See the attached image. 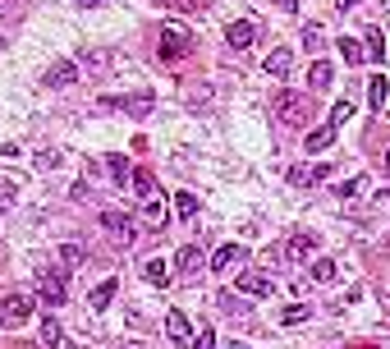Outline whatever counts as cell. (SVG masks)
Masks as SVG:
<instances>
[{
    "label": "cell",
    "mask_w": 390,
    "mask_h": 349,
    "mask_svg": "<svg viewBox=\"0 0 390 349\" xmlns=\"http://www.w3.org/2000/svg\"><path fill=\"white\" fill-rule=\"evenodd\" d=\"M174 207H179V216H184V221L198 216V198H193V193H179V198H174Z\"/></svg>",
    "instance_id": "obj_28"
},
{
    "label": "cell",
    "mask_w": 390,
    "mask_h": 349,
    "mask_svg": "<svg viewBox=\"0 0 390 349\" xmlns=\"http://www.w3.org/2000/svg\"><path fill=\"white\" fill-rule=\"evenodd\" d=\"M174 9H184V14H193V9H207V0H174Z\"/></svg>",
    "instance_id": "obj_36"
},
{
    "label": "cell",
    "mask_w": 390,
    "mask_h": 349,
    "mask_svg": "<svg viewBox=\"0 0 390 349\" xmlns=\"http://www.w3.org/2000/svg\"><path fill=\"white\" fill-rule=\"evenodd\" d=\"M189 51H193V28L184 18H170L161 28V60H184Z\"/></svg>",
    "instance_id": "obj_1"
},
{
    "label": "cell",
    "mask_w": 390,
    "mask_h": 349,
    "mask_svg": "<svg viewBox=\"0 0 390 349\" xmlns=\"http://www.w3.org/2000/svg\"><path fill=\"white\" fill-rule=\"evenodd\" d=\"M312 280H321V285L335 280V262H330V257H312Z\"/></svg>",
    "instance_id": "obj_25"
},
{
    "label": "cell",
    "mask_w": 390,
    "mask_h": 349,
    "mask_svg": "<svg viewBox=\"0 0 390 349\" xmlns=\"http://www.w3.org/2000/svg\"><path fill=\"white\" fill-rule=\"evenodd\" d=\"M202 267H207V248H202V244L179 248V271H184V276H198Z\"/></svg>",
    "instance_id": "obj_9"
},
{
    "label": "cell",
    "mask_w": 390,
    "mask_h": 349,
    "mask_svg": "<svg viewBox=\"0 0 390 349\" xmlns=\"http://www.w3.org/2000/svg\"><path fill=\"white\" fill-rule=\"evenodd\" d=\"M96 226H101L115 244H133V239H138L133 216H129V211H120V207H101V211H96Z\"/></svg>",
    "instance_id": "obj_2"
},
{
    "label": "cell",
    "mask_w": 390,
    "mask_h": 349,
    "mask_svg": "<svg viewBox=\"0 0 390 349\" xmlns=\"http://www.w3.org/2000/svg\"><path fill=\"white\" fill-rule=\"evenodd\" d=\"M303 46L321 55V28H317V23H312V28H303Z\"/></svg>",
    "instance_id": "obj_30"
},
{
    "label": "cell",
    "mask_w": 390,
    "mask_h": 349,
    "mask_svg": "<svg viewBox=\"0 0 390 349\" xmlns=\"http://www.w3.org/2000/svg\"><path fill=\"white\" fill-rule=\"evenodd\" d=\"M330 143H335V129H330V124H321V129H312L308 138H303V148H308V152H326Z\"/></svg>",
    "instance_id": "obj_17"
},
{
    "label": "cell",
    "mask_w": 390,
    "mask_h": 349,
    "mask_svg": "<svg viewBox=\"0 0 390 349\" xmlns=\"http://www.w3.org/2000/svg\"><path fill=\"white\" fill-rule=\"evenodd\" d=\"M23 322H33V294H23V289L0 294V326H23Z\"/></svg>",
    "instance_id": "obj_4"
},
{
    "label": "cell",
    "mask_w": 390,
    "mask_h": 349,
    "mask_svg": "<svg viewBox=\"0 0 390 349\" xmlns=\"http://www.w3.org/2000/svg\"><path fill=\"white\" fill-rule=\"evenodd\" d=\"M37 299L42 304H65L69 299V271L65 267H42V276H37Z\"/></svg>",
    "instance_id": "obj_3"
},
{
    "label": "cell",
    "mask_w": 390,
    "mask_h": 349,
    "mask_svg": "<svg viewBox=\"0 0 390 349\" xmlns=\"http://www.w3.org/2000/svg\"><path fill=\"white\" fill-rule=\"evenodd\" d=\"M0 51H5V37H0Z\"/></svg>",
    "instance_id": "obj_42"
},
{
    "label": "cell",
    "mask_w": 390,
    "mask_h": 349,
    "mask_svg": "<svg viewBox=\"0 0 390 349\" xmlns=\"http://www.w3.org/2000/svg\"><path fill=\"white\" fill-rule=\"evenodd\" d=\"M23 349H33V345H23Z\"/></svg>",
    "instance_id": "obj_43"
},
{
    "label": "cell",
    "mask_w": 390,
    "mask_h": 349,
    "mask_svg": "<svg viewBox=\"0 0 390 349\" xmlns=\"http://www.w3.org/2000/svg\"><path fill=\"white\" fill-rule=\"evenodd\" d=\"M60 257L69 262V267H78V262H83V248H78V244H65V248H60Z\"/></svg>",
    "instance_id": "obj_35"
},
{
    "label": "cell",
    "mask_w": 390,
    "mask_h": 349,
    "mask_svg": "<svg viewBox=\"0 0 390 349\" xmlns=\"http://www.w3.org/2000/svg\"><path fill=\"white\" fill-rule=\"evenodd\" d=\"M289 65H294V55H289V46H276V51L267 55V74H276V79H285Z\"/></svg>",
    "instance_id": "obj_14"
},
{
    "label": "cell",
    "mask_w": 390,
    "mask_h": 349,
    "mask_svg": "<svg viewBox=\"0 0 390 349\" xmlns=\"http://www.w3.org/2000/svg\"><path fill=\"white\" fill-rule=\"evenodd\" d=\"M367 55H372L377 65L386 60V37H381V28H367Z\"/></svg>",
    "instance_id": "obj_22"
},
{
    "label": "cell",
    "mask_w": 390,
    "mask_h": 349,
    "mask_svg": "<svg viewBox=\"0 0 390 349\" xmlns=\"http://www.w3.org/2000/svg\"><path fill=\"white\" fill-rule=\"evenodd\" d=\"M143 221H147V226H165V202H161V198H147V207H143Z\"/></svg>",
    "instance_id": "obj_24"
},
{
    "label": "cell",
    "mask_w": 390,
    "mask_h": 349,
    "mask_svg": "<svg viewBox=\"0 0 390 349\" xmlns=\"http://www.w3.org/2000/svg\"><path fill=\"white\" fill-rule=\"evenodd\" d=\"M312 253H317V239H312V235H289L285 239V257L289 262H308Z\"/></svg>",
    "instance_id": "obj_8"
},
{
    "label": "cell",
    "mask_w": 390,
    "mask_h": 349,
    "mask_svg": "<svg viewBox=\"0 0 390 349\" xmlns=\"http://www.w3.org/2000/svg\"><path fill=\"white\" fill-rule=\"evenodd\" d=\"M106 170H111V174H115V179H120V184H129V174H133L129 157H120V152H111V157H106Z\"/></svg>",
    "instance_id": "obj_18"
},
{
    "label": "cell",
    "mask_w": 390,
    "mask_h": 349,
    "mask_svg": "<svg viewBox=\"0 0 390 349\" xmlns=\"http://www.w3.org/2000/svg\"><path fill=\"white\" fill-rule=\"evenodd\" d=\"M120 349H143V345H120Z\"/></svg>",
    "instance_id": "obj_41"
},
{
    "label": "cell",
    "mask_w": 390,
    "mask_h": 349,
    "mask_svg": "<svg viewBox=\"0 0 390 349\" xmlns=\"http://www.w3.org/2000/svg\"><path fill=\"white\" fill-rule=\"evenodd\" d=\"M165 336H170V340H189V317L170 313V317H165Z\"/></svg>",
    "instance_id": "obj_19"
},
{
    "label": "cell",
    "mask_w": 390,
    "mask_h": 349,
    "mask_svg": "<svg viewBox=\"0 0 390 349\" xmlns=\"http://www.w3.org/2000/svg\"><path fill=\"white\" fill-rule=\"evenodd\" d=\"M234 285H239V294H248V299H271L276 294V280H271L267 271H243Z\"/></svg>",
    "instance_id": "obj_6"
},
{
    "label": "cell",
    "mask_w": 390,
    "mask_h": 349,
    "mask_svg": "<svg viewBox=\"0 0 390 349\" xmlns=\"http://www.w3.org/2000/svg\"><path fill=\"white\" fill-rule=\"evenodd\" d=\"M133 193H138V198H156V184H152L147 170H133Z\"/></svg>",
    "instance_id": "obj_26"
},
{
    "label": "cell",
    "mask_w": 390,
    "mask_h": 349,
    "mask_svg": "<svg viewBox=\"0 0 390 349\" xmlns=\"http://www.w3.org/2000/svg\"><path fill=\"white\" fill-rule=\"evenodd\" d=\"M335 46H340V55H345V60H349V65H358V60H363V46H358V42H354V37H340V42H335Z\"/></svg>",
    "instance_id": "obj_27"
},
{
    "label": "cell",
    "mask_w": 390,
    "mask_h": 349,
    "mask_svg": "<svg viewBox=\"0 0 390 349\" xmlns=\"http://www.w3.org/2000/svg\"><path fill=\"white\" fill-rule=\"evenodd\" d=\"M326 174H330V166H294L289 170V184H294V189H308V184L326 179Z\"/></svg>",
    "instance_id": "obj_11"
},
{
    "label": "cell",
    "mask_w": 390,
    "mask_h": 349,
    "mask_svg": "<svg viewBox=\"0 0 390 349\" xmlns=\"http://www.w3.org/2000/svg\"><path fill=\"white\" fill-rule=\"evenodd\" d=\"M143 276H147V280H156V285H161V280H165V262H161V257H152L147 267H143Z\"/></svg>",
    "instance_id": "obj_29"
},
{
    "label": "cell",
    "mask_w": 390,
    "mask_h": 349,
    "mask_svg": "<svg viewBox=\"0 0 390 349\" xmlns=\"http://www.w3.org/2000/svg\"><path fill=\"white\" fill-rule=\"evenodd\" d=\"M349 115H354V106H349V101H340L335 111H330V129H340V124H345Z\"/></svg>",
    "instance_id": "obj_32"
},
{
    "label": "cell",
    "mask_w": 390,
    "mask_h": 349,
    "mask_svg": "<svg viewBox=\"0 0 390 349\" xmlns=\"http://www.w3.org/2000/svg\"><path fill=\"white\" fill-rule=\"evenodd\" d=\"M330 83H335V70H330V65H326V60L317 55V65L308 70V87H312V92H326Z\"/></svg>",
    "instance_id": "obj_12"
},
{
    "label": "cell",
    "mask_w": 390,
    "mask_h": 349,
    "mask_svg": "<svg viewBox=\"0 0 390 349\" xmlns=\"http://www.w3.org/2000/svg\"><path fill=\"white\" fill-rule=\"evenodd\" d=\"M211 345H216V331H211V326H207V331H198V336H193V349H211Z\"/></svg>",
    "instance_id": "obj_34"
},
{
    "label": "cell",
    "mask_w": 390,
    "mask_h": 349,
    "mask_svg": "<svg viewBox=\"0 0 390 349\" xmlns=\"http://www.w3.org/2000/svg\"><path fill=\"white\" fill-rule=\"evenodd\" d=\"M276 5L285 9V14H294V9H299V0H276Z\"/></svg>",
    "instance_id": "obj_37"
},
{
    "label": "cell",
    "mask_w": 390,
    "mask_h": 349,
    "mask_svg": "<svg viewBox=\"0 0 390 349\" xmlns=\"http://www.w3.org/2000/svg\"><path fill=\"white\" fill-rule=\"evenodd\" d=\"M74 5H78V9H92V5H101V0H74Z\"/></svg>",
    "instance_id": "obj_38"
},
{
    "label": "cell",
    "mask_w": 390,
    "mask_h": 349,
    "mask_svg": "<svg viewBox=\"0 0 390 349\" xmlns=\"http://www.w3.org/2000/svg\"><path fill=\"white\" fill-rule=\"evenodd\" d=\"M83 65H87V74H92V79H106V74H111V51H87Z\"/></svg>",
    "instance_id": "obj_16"
},
{
    "label": "cell",
    "mask_w": 390,
    "mask_h": 349,
    "mask_svg": "<svg viewBox=\"0 0 390 349\" xmlns=\"http://www.w3.org/2000/svg\"><path fill=\"white\" fill-rule=\"evenodd\" d=\"M312 317V308L308 304H294V308H285V313H280V326H303Z\"/></svg>",
    "instance_id": "obj_21"
},
{
    "label": "cell",
    "mask_w": 390,
    "mask_h": 349,
    "mask_svg": "<svg viewBox=\"0 0 390 349\" xmlns=\"http://www.w3.org/2000/svg\"><path fill=\"white\" fill-rule=\"evenodd\" d=\"M60 166V152H37V170H55Z\"/></svg>",
    "instance_id": "obj_33"
},
{
    "label": "cell",
    "mask_w": 390,
    "mask_h": 349,
    "mask_svg": "<svg viewBox=\"0 0 390 349\" xmlns=\"http://www.w3.org/2000/svg\"><path fill=\"white\" fill-rule=\"evenodd\" d=\"M239 257H243V248H239V244H221L216 253H211V271H230V267H239Z\"/></svg>",
    "instance_id": "obj_13"
},
{
    "label": "cell",
    "mask_w": 390,
    "mask_h": 349,
    "mask_svg": "<svg viewBox=\"0 0 390 349\" xmlns=\"http://www.w3.org/2000/svg\"><path fill=\"white\" fill-rule=\"evenodd\" d=\"M225 42L234 46V51H248V46L257 42V23H252V18H234V23L225 28Z\"/></svg>",
    "instance_id": "obj_7"
},
{
    "label": "cell",
    "mask_w": 390,
    "mask_h": 349,
    "mask_svg": "<svg viewBox=\"0 0 390 349\" xmlns=\"http://www.w3.org/2000/svg\"><path fill=\"white\" fill-rule=\"evenodd\" d=\"M14 198H18V184H0V211L14 207Z\"/></svg>",
    "instance_id": "obj_31"
},
{
    "label": "cell",
    "mask_w": 390,
    "mask_h": 349,
    "mask_svg": "<svg viewBox=\"0 0 390 349\" xmlns=\"http://www.w3.org/2000/svg\"><path fill=\"white\" fill-rule=\"evenodd\" d=\"M78 79V65L74 60H60V65H51L46 70V87H69Z\"/></svg>",
    "instance_id": "obj_10"
},
{
    "label": "cell",
    "mask_w": 390,
    "mask_h": 349,
    "mask_svg": "<svg viewBox=\"0 0 390 349\" xmlns=\"http://www.w3.org/2000/svg\"><path fill=\"white\" fill-rule=\"evenodd\" d=\"M386 92H390L386 79H381V74H372V83H367V106H377V111H381V106H386Z\"/></svg>",
    "instance_id": "obj_20"
},
{
    "label": "cell",
    "mask_w": 390,
    "mask_h": 349,
    "mask_svg": "<svg viewBox=\"0 0 390 349\" xmlns=\"http://www.w3.org/2000/svg\"><path fill=\"white\" fill-rule=\"evenodd\" d=\"M115 299V280H101V285H92V294H87V304H92V313H106Z\"/></svg>",
    "instance_id": "obj_15"
},
{
    "label": "cell",
    "mask_w": 390,
    "mask_h": 349,
    "mask_svg": "<svg viewBox=\"0 0 390 349\" xmlns=\"http://www.w3.org/2000/svg\"><path fill=\"white\" fill-rule=\"evenodd\" d=\"M276 115H280V124L303 129V124L312 120V101H308L303 92H280V96H276Z\"/></svg>",
    "instance_id": "obj_5"
},
{
    "label": "cell",
    "mask_w": 390,
    "mask_h": 349,
    "mask_svg": "<svg viewBox=\"0 0 390 349\" xmlns=\"http://www.w3.org/2000/svg\"><path fill=\"white\" fill-rule=\"evenodd\" d=\"M42 345H46V349H60V345H65V336H60V322H51V317L42 322Z\"/></svg>",
    "instance_id": "obj_23"
},
{
    "label": "cell",
    "mask_w": 390,
    "mask_h": 349,
    "mask_svg": "<svg viewBox=\"0 0 390 349\" xmlns=\"http://www.w3.org/2000/svg\"><path fill=\"white\" fill-rule=\"evenodd\" d=\"M386 174H390V152H386Z\"/></svg>",
    "instance_id": "obj_40"
},
{
    "label": "cell",
    "mask_w": 390,
    "mask_h": 349,
    "mask_svg": "<svg viewBox=\"0 0 390 349\" xmlns=\"http://www.w3.org/2000/svg\"><path fill=\"white\" fill-rule=\"evenodd\" d=\"M335 5H340V9H354V5H358V0H335Z\"/></svg>",
    "instance_id": "obj_39"
}]
</instances>
